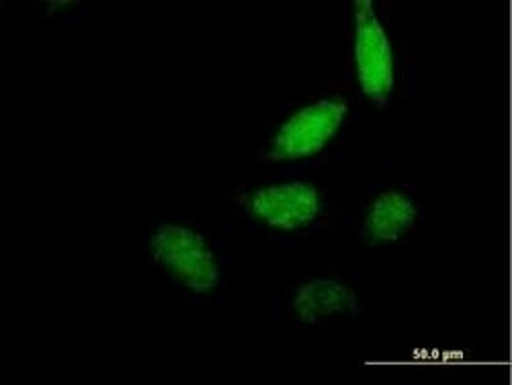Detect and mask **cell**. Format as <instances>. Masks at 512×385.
Masks as SVG:
<instances>
[{
    "label": "cell",
    "mask_w": 512,
    "mask_h": 385,
    "mask_svg": "<svg viewBox=\"0 0 512 385\" xmlns=\"http://www.w3.org/2000/svg\"><path fill=\"white\" fill-rule=\"evenodd\" d=\"M349 113L343 99H320L293 113L271 138L263 158L269 162L304 160L320 150L336 136Z\"/></svg>",
    "instance_id": "obj_2"
},
{
    "label": "cell",
    "mask_w": 512,
    "mask_h": 385,
    "mask_svg": "<svg viewBox=\"0 0 512 385\" xmlns=\"http://www.w3.org/2000/svg\"><path fill=\"white\" fill-rule=\"evenodd\" d=\"M293 310L304 324L330 326L357 318L361 314V304L351 287L330 279H314L297 291Z\"/></svg>",
    "instance_id": "obj_5"
},
{
    "label": "cell",
    "mask_w": 512,
    "mask_h": 385,
    "mask_svg": "<svg viewBox=\"0 0 512 385\" xmlns=\"http://www.w3.org/2000/svg\"><path fill=\"white\" fill-rule=\"evenodd\" d=\"M250 216L273 230L297 232L312 226L322 201L318 189L308 181H289L271 185L252 193L248 199Z\"/></svg>",
    "instance_id": "obj_4"
},
{
    "label": "cell",
    "mask_w": 512,
    "mask_h": 385,
    "mask_svg": "<svg viewBox=\"0 0 512 385\" xmlns=\"http://www.w3.org/2000/svg\"><path fill=\"white\" fill-rule=\"evenodd\" d=\"M416 220V201L406 193L388 191L371 203L363 220V232L373 244H394L414 230Z\"/></svg>",
    "instance_id": "obj_6"
},
{
    "label": "cell",
    "mask_w": 512,
    "mask_h": 385,
    "mask_svg": "<svg viewBox=\"0 0 512 385\" xmlns=\"http://www.w3.org/2000/svg\"><path fill=\"white\" fill-rule=\"evenodd\" d=\"M156 269L191 293H211L220 283V265L209 240L185 224H162L148 240Z\"/></svg>",
    "instance_id": "obj_1"
},
{
    "label": "cell",
    "mask_w": 512,
    "mask_h": 385,
    "mask_svg": "<svg viewBox=\"0 0 512 385\" xmlns=\"http://www.w3.org/2000/svg\"><path fill=\"white\" fill-rule=\"evenodd\" d=\"M355 66L361 91L383 107L394 93V52L369 0L355 5Z\"/></svg>",
    "instance_id": "obj_3"
}]
</instances>
